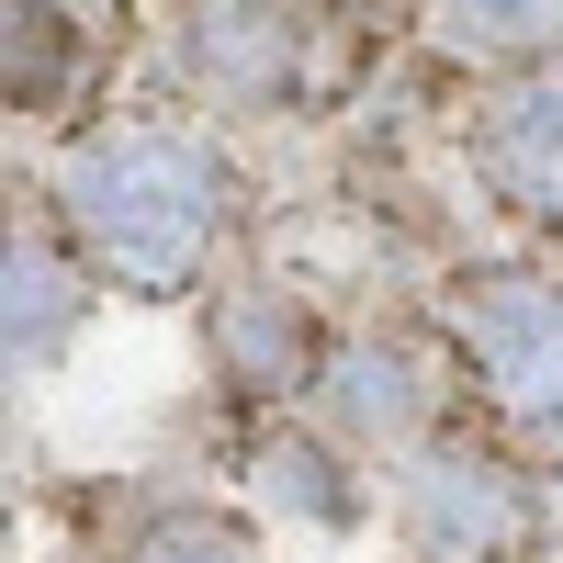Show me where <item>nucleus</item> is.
I'll use <instances>...</instances> for the list:
<instances>
[{
	"instance_id": "2",
	"label": "nucleus",
	"mask_w": 563,
	"mask_h": 563,
	"mask_svg": "<svg viewBox=\"0 0 563 563\" xmlns=\"http://www.w3.org/2000/svg\"><path fill=\"white\" fill-rule=\"evenodd\" d=\"M395 530L429 563H530L541 552V485L485 440H417L395 451Z\"/></svg>"
},
{
	"instance_id": "7",
	"label": "nucleus",
	"mask_w": 563,
	"mask_h": 563,
	"mask_svg": "<svg viewBox=\"0 0 563 563\" xmlns=\"http://www.w3.org/2000/svg\"><path fill=\"white\" fill-rule=\"evenodd\" d=\"M474 169H485V192L507 214H530L563 238V68H519L496 90V102L474 113Z\"/></svg>"
},
{
	"instance_id": "11",
	"label": "nucleus",
	"mask_w": 563,
	"mask_h": 563,
	"mask_svg": "<svg viewBox=\"0 0 563 563\" xmlns=\"http://www.w3.org/2000/svg\"><path fill=\"white\" fill-rule=\"evenodd\" d=\"M102 563H249V530L225 519V507H203V496H147L113 530Z\"/></svg>"
},
{
	"instance_id": "14",
	"label": "nucleus",
	"mask_w": 563,
	"mask_h": 563,
	"mask_svg": "<svg viewBox=\"0 0 563 563\" xmlns=\"http://www.w3.org/2000/svg\"><path fill=\"white\" fill-rule=\"evenodd\" d=\"M0 552H12V485H0Z\"/></svg>"
},
{
	"instance_id": "3",
	"label": "nucleus",
	"mask_w": 563,
	"mask_h": 563,
	"mask_svg": "<svg viewBox=\"0 0 563 563\" xmlns=\"http://www.w3.org/2000/svg\"><path fill=\"white\" fill-rule=\"evenodd\" d=\"M451 361L507 429L563 440V271H474L451 294Z\"/></svg>"
},
{
	"instance_id": "6",
	"label": "nucleus",
	"mask_w": 563,
	"mask_h": 563,
	"mask_svg": "<svg viewBox=\"0 0 563 563\" xmlns=\"http://www.w3.org/2000/svg\"><path fill=\"white\" fill-rule=\"evenodd\" d=\"M316 316L282 294V282H225L214 316H203V361H214V384L238 395V406H294L316 384Z\"/></svg>"
},
{
	"instance_id": "13",
	"label": "nucleus",
	"mask_w": 563,
	"mask_h": 563,
	"mask_svg": "<svg viewBox=\"0 0 563 563\" xmlns=\"http://www.w3.org/2000/svg\"><path fill=\"white\" fill-rule=\"evenodd\" d=\"M327 12H350V23H406L417 0H327Z\"/></svg>"
},
{
	"instance_id": "1",
	"label": "nucleus",
	"mask_w": 563,
	"mask_h": 563,
	"mask_svg": "<svg viewBox=\"0 0 563 563\" xmlns=\"http://www.w3.org/2000/svg\"><path fill=\"white\" fill-rule=\"evenodd\" d=\"M79 271L113 294H192L238 249V169L192 124H102L57 169Z\"/></svg>"
},
{
	"instance_id": "12",
	"label": "nucleus",
	"mask_w": 563,
	"mask_h": 563,
	"mask_svg": "<svg viewBox=\"0 0 563 563\" xmlns=\"http://www.w3.org/2000/svg\"><path fill=\"white\" fill-rule=\"evenodd\" d=\"M440 34L462 57H507V68H541L563 45V0H429Z\"/></svg>"
},
{
	"instance_id": "8",
	"label": "nucleus",
	"mask_w": 563,
	"mask_h": 563,
	"mask_svg": "<svg viewBox=\"0 0 563 563\" xmlns=\"http://www.w3.org/2000/svg\"><path fill=\"white\" fill-rule=\"evenodd\" d=\"M90 316V271L57 260L45 238H23V225H0V384H23V372H45Z\"/></svg>"
},
{
	"instance_id": "15",
	"label": "nucleus",
	"mask_w": 563,
	"mask_h": 563,
	"mask_svg": "<svg viewBox=\"0 0 563 563\" xmlns=\"http://www.w3.org/2000/svg\"><path fill=\"white\" fill-rule=\"evenodd\" d=\"M45 12H90V0H45Z\"/></svg>"
},
{
	"instance_id": "10",
	"label": "nucleus",
	"mask_w": 563,
	"mask_h": 563,
	"mask_svg": "<svg viewBox=\"0 0 563 563\" xmlns=\"http://www.w3.org/2000/svg\"><path fill=\"white\" fill-rule=\"evenodd\" d=\"M260 496L282 507V519H305V530H350L372 507V485L350 474V451L327 429H271L260 440Z\"/></svg>"
},
{
	"instance_id": "4",
	"label": "nucleus",
	"mask_w": 563,
	"mask_h": 563,
	"mask_svg": "<svg viewBox=\"0 0 563 563\" xmlns=\"http://www.w3.org/2000/svg\"><path fill=\"white\" fill-rule=\"evenodd\" d=\"M305 0H192L180 12V68L203 79V102L271 113L305 90Z\"/></svg>"
},
{
	"instance_id": "5",
	"label": "nucleus",
	"mask_w": 563,
	"mask_h": 563,
	"mask_svg": "<svg viewBox=\"0 0 563 563\" xmlns=\"http://www.w3.org/2000/svg\"><path fill=\"white\" fill-rule=\"evenodd\" d=\"M305 395H316L327 440H339L350 462H395V451L429 440V417H440L429 361L395 350V339H339V350H316V384H305Z\"/></svg>"
},
{
	"instance_id": "9",
	"label": "nucleus",
	"mask_w": 563,
	"mask_h": 563,
	"mask_svg": "<svg viewBox=\"0 0 563 563\" xmlns=\"http://www.w3.org/2000/svg\"><path fill=\"white\" fill-rule=\"evenodd\" d=\"M90 68L79 12H45V0H0V113H57Z\"/></svg>"
}]
</instances>
